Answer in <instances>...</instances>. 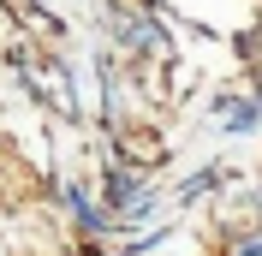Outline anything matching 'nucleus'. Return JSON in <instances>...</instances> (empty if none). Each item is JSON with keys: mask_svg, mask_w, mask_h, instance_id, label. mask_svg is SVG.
<instances>
[{"mask_svg": "<svg viewBox=\"0 0 262 256\" xmlns=\"http://www.w3.org/2000/svg\"><path fill=\"white\" fill-rule=\"evenodd\" d=\"M101 197H107V215H131V208L143 203V197H137V179H131L125 167H107V179H101Z\"/></svg>", "mask_w": 262, "mask_h": 256, "instance_id": "obj_1", "label": "nucleus"}, {"mask_svg": "<svg viewBox=\"0 0 262 256\" xmlns=\"http://www.w3.org/2000/svg\"><path fill=\"white\" fill-rule=\"evenodd\" d=\"M214 185H221V173H214V167H209V173H196V179H185V191H179V203H196V197H209Z\"/></svg>", "mask_w": 262, "mask_h": 256, "instance_id": "obj_3", "label": "nucleus"}, {"mask_svg": "<svg viewBox=\"0 0 262 256\" xmlns=\"http://www.w3.org/2000/svg\"><path fill=\"white\" fill-rule=\"evenodd\" d=\"M232 256H262V239H250V244H238Z\"/></svg>", "mask_w": 262, "mask_h": 256, "instance_id": "obj_5", "label": "nucleus"}, {"mask_svg": "<svg viewBox=\"0 0 262 256\" xmlns=\"http://www.w3.org/2000/svg\"><path fill=\"white\" fill-rule=\"evenodd\" d=\"M60 203L72 208V221H78L83 232H101V226H114V215H96V208H90V197H83L78 185H66V191H60Z\"/></svg>", "mask_w": 262, "mask_h": 256, "instance_id": "obj_2", "label": "nucleus"}, {"mask_svg": "<svg viewBox=\"0 0 262 256\" xmlns=\"http://www.w3.org/2000/svg\"><path fill=\"white\" fill-rule=\"evenodd\" d=\"M256 119H262V108H256V101H245V108H232V113H227V131H250Z\"/></svg>", "mask_w": 262, "mask_h": 256, "instance_id": "obj_4", "label": "nucleus"}]
</instances>
